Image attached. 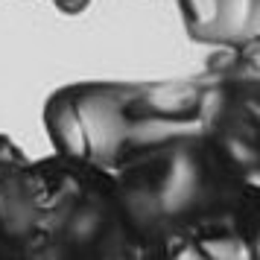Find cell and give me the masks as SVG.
<instances>
[{"mask_svg": "<svg viewBox=\"0 0 260 260\" xmlns=\"http://www.w3.org/2000/svg\"><path fill=\"white\" fill-rule=\"evenodd\" d=\"M53 152L100 170L202 123L199 79L161 82H73L44 103Z\"/></svg>", "mask_w": 260, "mask_h": 260, "instance_id": "2", "label": "cell"}, {"mask_svg": "<svg viewBox=\"0 0 260 260\" xmlns=\"http://www.w3.org/2000/svg\"><path fill=\"white\" fill-rule=\"evenodd\" d=\"M111 178L138 257H257L260 143L205 126L126 158Z\"/></svg>", "mask_w": 260, "mask_h": 260, "instance_id": "1", "label": "cell"}, {"mask_svg": "<svg viewBox=\"0 0 260 260\" xmlns=\"http://www.w3.org/2000/svg\"><path fill=\"white\" fill-rule=\"evenodd\" d=\"M187 36L216 50L260 44V0H176Z\"/></svg>", "mask_w": 260, "mask_h": 260, "instance_id": "4", "label": "cell"}, {"mask_svg": "<svg viewBox=\"0 0 260 260\" xmlns=\"http://www.w3.org/2000/svg\"><path fill=\"white\" fill-rule=\"evenodd\" d=\"M36 170L47 225L44 260L138 257L111 173L59 152L36 161Z\"/></svg>", "mask_w": 260, "mask_h": 260, "instance_id": "3", "label": "cell"}, {"mask_svg": "<svg viewBox=\"0 0 260 260\" xmlns=\"http://www.w3.org/2000/svg\"><path fill=\"white\" fill-rule=\"evenodd\" d=\"M53 3H56V9L64 12V15H79L91 6V0H53Z\"/></svg>", "mask_w": 260, "mask_h": 260, "instance_id": "5", "label": "cell"}]
</instances>
